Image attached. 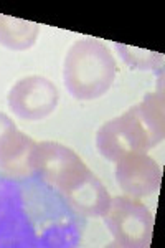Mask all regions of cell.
<instances>
[{
	"label": "cell",
	"mask_w": 165,
	"mask_h": 248,
	"mask_svg": "<svg viewBox=\"0 0 165 248\" xmlns=\"http://www.w3.org/2000/svg\"><path fill=\"white\" fill-rule=\"evenodd\" d=\"M12 129H15V124L14 121L9 118L7 114H3V113H0V139L3 138L9 131Z\"/></svg>",
	"instance_id": "30bf717a"
},
{
	"label": "cell",
	"mask_w": 165,
	"mask_h": 248,
	"mask_svg": "<svg viewBox=\"0 0 165 248\" xmlns=\"http://www.w3.org/2000/svg\"><path fill=\"white\" fill-rule=\"evenodd\" d=\"M103 217L116 245L127 248L150 245L154 217L142 202L132 197H114Z\"/></svg>",
	"instance_id": "3957f363"
},
{
	"label": "cell",
	"mask_w": 165,
	"mask_h": 248,
	"mask_svg": "<svg viewBox=\"0 0 165 248\" xmlns=\"http://www.w3.org/2000/svg\"><path fill=\"white\" fill-rule=\"evenodd\" d=\"M164 133V94L149 93L139 105L99 127L96 147L107 161L118 162L134 151L147 153L162 142Z\"/></svg>",
	"instance_id": "6da1fadb"
},
{
	"label": "cell",
	"mask_w": 165,
	"mask_h": 248,
	"mask_svg": "<svg viewBox=\"0 0 165 248\" xmlns=\"http://www.w3.org/2000/svg\"><path fill=\"white\" fill-rule=\"evenodd\" d=\"M35 147L37 142L17 127L9 131L0 139V170L14 179L30 177L35 172L31 164Z\"/></svg>",
	"instance_id": "ba28073f"
},
{
	"label": "cell",
	"mask_w": 165,
	"mask_h": 248,
	"mask_svg": "<svg viewBox=\"0 0 165 248\" xmlns=\"http://www.w3.org/2000/svg\"><path fill=\"white\" fill-rule=\"evenodd\" d=\"M31 164L43 181L56 189H61L71 177L86 167L73 149L53 141L37 142Z\"/></svg>",
	"instance_id": "8992f818"
},
{
	"label": "cell",
	"mask_w": 165,
	"mask_h": 248,
	"mask_svg": "<svg viewBox=\"0 0 165 248\" xmlns=\"http://www.w3.org/2000/svg\"><path fill=\"white\" fill-rule=\"evenodd\" d=\"M116 60L101 40L84 37L75 42L63 62V81L79 101L98 99L109 91L116 78Z\"/></svg>",
	"instance_id": "7a4b0ae2"
},
{
	"label": "cell",
	"mask_w": 165,
	"mask_h": 248,
	"mask_svg": "<svg viewBox=\"0 0 165 248\" xmlns=\"http://www.w3.org/2000/svg\"><path fill=\"white\" fill-rule=\"evenodd\" d=\"M9 108L15 116L27 121H38L50 116L58 105V90L43 77L22 78L10 88Z\"/></svg>",
	"instance_id": "277c9868"
},
{
	"label": "cell",
	"mask_w": 165,
	"mask_h": 248,
	"mask_svg": "<svg viewBox=\"0 0 165 248\" xmlns=\"http://www.w3.org/2000/svg\"><path fill=\"white\" fill-rule=\"evenodd\" d=\"M116 181L129 197L142 199L159 190L162 169L146 151H134L116 162Z\"/></svg>",
	"instance_id": "5b68a950"
},
{
	"label": "cell",
	"mask_w": 165,
	"mask_h": 248,
	"mask_svg": "<svg viewBox=\"0 0 165 248\" xmlns=\"http://www.w3.org/2000/svg\"><path fill=\"white\" fill-rule=\"evenodd\" d=\"M40 25L28 20L0 14V45L14 51H23L35 45Z\"/></svg>",
	"instance_id": "9c48e42d"
},
{
	"label": "cell",
	"mask_w": 165,
	"mask_h": 248,
	"mask_svg": "<svg viewBox=\"0 0 165 248\" xmlns=\"http://www.w3.org/2000/svg\"><path fill=\"white\" fill-rule=\"evenodd\" d=\"M58 190L71 209L86 217H103L112 199L104 184L88 167L71 177Z\"/></svg>",
	"instance_id": "52a82bcc"
}]
</instances>
